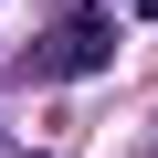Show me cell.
I'll list each match as a JSON object with an SVG mask.
<instances>
[{
	"instance_id": "7a4b0ae2",
	"label": "cell",
	"mask_w": 158,
	"mask_h": 158,
	"mask_svg": "<svg viewBox=\"0 0 158 158\" xmlns=\"http://www.w3.org/2000/svg\"><path fill=\"white\" fill-rule=\"evenodd\" d=\"M137 11H158V0H137Z\"/></svg>"
},
{
	"instance_id": "6da1fadb",
	"label": "cell",
	"mask_w": 158,
	"mask_h": 158,
	"mask_svg": "<svg viewBox=\"0 0 158 158\" xmlns=\"http://www.w3.org/2000/svg\"><path fill=\"white\" fill-rule=\"evenodd\" d=\"M106 53H116V21H106V11H63L53 42H42V74H95Z\"/></svg>"
}]
</instances>
